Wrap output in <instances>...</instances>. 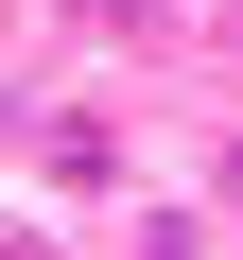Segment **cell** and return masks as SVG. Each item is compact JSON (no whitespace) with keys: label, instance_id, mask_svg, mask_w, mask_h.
Returning a JSON list of instances; mask_svg holds the SVG:
<instances>
[{"label":"cell","instance_id":"cell-1","mask_svg":"<svg viewBox=\"0 0 243 260\" xmlns=\"http://www.w3.org/2000/svg\"><path fill=\"white\" fill-rule=\"evenodd\" d=\"M87 18H139V0H87Z\"/></svg>","mask_w":243,"mask_h":260},{"label":"cell","instance_id":"cell-2","mask_svg":"<svg viewBox=\"0 0 243 260\" xmlns=\"http://www.w3.org/2000/svg\"><path fill=\"white\" fill-rule=\"evenodd\" d=\"M226 191H243V156H226Z\"/></svg>","mask_w":243,"mask_h":260}]
</instances>
